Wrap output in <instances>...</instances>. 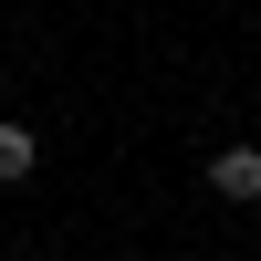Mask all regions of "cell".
Returning a JSON list of instances; mask_svg holds the SVG:
<instances>
[{"mask_svg":"<svg viewBox=\"0 0 261 261\" xmlns=\"http://www.w3.org/2000/svg\"><path fill=\"white\" fill-rule=\"evenodd\" d=\"M209 188H220L230 209H241V199H261V146H241V136H230L220 157H209Z\"/></svg>","mask_w":261,"mask_h":261,"instance_id":"6da1fadb","label":"cell"},{"mask_svg":"<svg viewBox=\"0 0 261 261\" xmlns=\"http://www.w3.org/2000/svg\"><path fill=\"white\" fill-rule=\"evenodd\" d=\"M32 167H42V136H32V125H11V115H0V188H21Z\"/></svg>","mask_w":261,"mask_h":261,"instance_id":"7a4b0ae2","label":"cell"}]
</instances>
